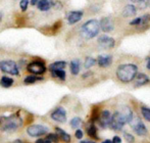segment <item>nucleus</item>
Masks as SVG:
<instances>
[{"instance_id": "obj_40", "label": "nucleus", "mask_w": 150, "mask_h": 143, "mask_svg": "<svg viewBox=\"0 0 150 143\" xmlns=\"http://www.w3.org/2000/svg\"><path fill=\"white\" fill-rule=\"evenodd\" d=\"M132 2H142V1H144V0H131Z\"/></svg>"}, {"instance_id": "obj_9", "label": "nucleus", "mask_w": 150, "mask_h": 143, "mask_svg": "<svg viewBox=\"0 0 150 143\" xmlns=\"http://www.w3.org/2000/svg\"><path fill=\"white\" fill-rule=\"evenodd\" d=\"M51 119L53 121L57 122V123H65L67 119V110L63 108L62 106H57L53 111L51 113L50 115Z\"/></svg>"}, {"instance_id": "obj_8", "label": "nucleus", "mask_w": 150, "mask_h": 143, "mask_svg": "<svg viewBox=\"0 0 150 143\" xmlns=\"http://www.w3.org/2000/svg\"><path fill=\"white\" fill-rule=\"evenodd\" d=\"M126 125V122L122 119V117L120 115V113H119V110L115 111L112 115V118H111V122H110V126L109 128L115 131H120V130L124 128V126Z\"/></svg>"}, {"instance_id": "obj_11", "label": "nucleus", "mask_w": 150, "mask_h": 143, "mask_svg": "<svg viewBox=\"0 0 150 143\" xmlns=\"http://www.w3.org/2000/svg\"><path fill=\"white\" fill-rule=\"evenodd\" d=\"M98 44L101 48H104V49H111V48L115 47V41L113 38L109 37V36L102 35L98 38Z\"/></svg>"}, {"instance_id": "obj_18", "label": "nucleus", "mask_w": 150, "mask_h": 143, "mask_svg": "<svg viewBox=\"0 0 150 143\" xmlns=\"http://www.w3.org/2000/svg\"><path fill=\"white\" fill-rule=\"evenodd\" d=\"M55 131H56V134H57L58 138H59V140H62L63 142L65 143H69L71 141V137L69 134H67V132L64 131V130L60 129V128L56 127L55 128Z\"/></svg>"}, {"instance_id": "obj_33", "label": "nucleus", "mask_w": 150, "mask_h": 143, "mask_svg": "<svg viewBox=\"0 0 150 143\" xmlns=\"http://www.w3.org/2000/svg\"><path fill=\"white\" fill-rule=\"evenodd\" d=\"M75 136H76V138H77V139H82V138H83V136H84L83 131H82L81 129H77V130H76V132H75Z\"/></svg>"}, {"instance_id": "obj_35", "label": "nucleus", "mask_w": 150, "mask_h": 143, "mask_svg": "<svg viewBox=\"0 0 150 143\" xmlns=\"http://www.w3.org/2000/svg\"><path fill=\"white\" fill-rule=\"evenodd\" d=\"M111 141H112V143H122V139H120V137H119V136H115Z\"/></svg>"}, {"instance_id": "obj_2", "label": "nucleus", "mask_w": 150, "mask_h": 143, "mask_svg": "<svg viewBox=\"0 0 150 143\" xmlns=\"http://www.w3.org/2000/svg\"><path fill=\"white\" fill-rule=\"evenodd\" d=\"M23 125V120L18 115H12L10 117L4 118L0 123V129L3 132H13L20 129Z\"/></svg>"}, {"instance_id": "obj_28", "label": "nucleus", "mask_w": 150, "mask_h": 143, "mask_svg": "<svg viewBox=\"0 0 150 143\" xmlns=\"http://www.w3.org/2000/svg\"><path fill=\"white\" fill-rule=\"evenodd\" d=\"M141 115H143V118H144L146 121L150 122V108L142 106L141 107Z\"/></svg>"}, {"instance_id": "obj_34", "label": "nucleus", "mask_w": 150, "mask_h": 143, "mask_svg": "<svg viewBox=\"0 0 150 143\" xmlns=\"http://www.w3.org/2000/svg\"><path fill=\"white\" fill-rule=\"evenodd\" d=\"M36 143H51V141L45 137V138H41V139H38Z\"/></svg>"}, {"instance_id": "obj_12", "label": "nucleus", "mask_w": 150, "mask_h": 143, "mask_svg": "<svg viewBox=\"0 0 150 143\" xmlns=\"http://www.w3.org/2000/svg\"><path fill=\"white\" fill-rule=\"evenodd\" d=\"M99 27L104 33H109L115 29V23H113L112 18L106 16V18H101V21L99 22Z\"/></svg>"}, {"instance_id": "obj_6", "label": "nucleus", "mask_w": 150, "mask_h": 143, "mask_svg": "<svg viewBox=\"0 0 150 143\" xmlns=\"http://www.w3.org/2000/svg\"><path fill=\"white\" fill-rule=\"evenodd\" d=\"M130 125L132 127V129L134 130V132L139 136H145L147 135V128L144 125L142 121H141L139 118H133L132 121L130 122Z\"/></svg>"}, {"instance_id": "obj_41", "label": "nucleus", "mask_w": 150, "mask_h": 143, "mask_svg": "<svg viewBox=\"0 0 150 143\" xmlns=\"http://www.w3.org/2000/svg\"><path fill=\"white\" fill-rule=\"evenodd\" d=\"M1 20H2V14H1V12H0V22H1Z\"/></svg>"}, {"instance_id": "obj_3", "label": "nucleus", "mask_w": 150, "mask_h": 143, "mask_svg": "<svg viewBox=\"0 0 150 143\" xmlns=\"http://www.w3.org/2000/svg\"><path fill=\"white\" fill-rule=\"evenodd\" d=\"M99 22L97 20H89L82 26L81 35L85 39H92L99 33Z\"/></svg>"}, {"instance_id": "obj_37", "label": "nucleus", "mask_w": 150, "mask_h": 143, "mask_svg": "<svg viewBox=\"0 0 150 143\" xmlns=\"http://www.w3.org/2000/svg\"><path fill=\"white\" fill-rule=\"evenodd\" d=\"M38 2H39V0H31V4H32V5H37Z\"/></svg>"}, {"instance_id": "obj_14", "label": "nucleus", "mask_w": 150, "mask_h": 143, "mask_svg": "<svg viewBox=\"0 0 150 143\" xmlns=\"http://www.w3.org/2000/svg\"><path fill=\"white\" fill-rule=\"evenodd\" d=\"M96 62L100 68H107L112 64V56L108 55V54H104V55H99L97 58Z\"/></svg>"}, {"instance_id": "obj_16", "label": "nucleus", "mask_w": 150, "mask_h": 143, "mask_svg": "<svg viewBox=\"0 0 150 143\" xmlns=\"http://www.w3.org/2000/svg\"><path fill=\"white\" fill-rule=\"evenodd\" d=\"M135 87H141L143 85H146L149 83V78L147 75L142 73L137 74V76L135 77Z\"/></svg>"}, {"instance_id": "obj_19", "label": "nucleus", "mask_w": 150, "mask_h": 143, "mask_svg": "<svg viewBox=\"0 0 150 143\" xmlns=\"http://www.w3.org/2000/svg\"><path fill=\"white\" fill-rule=\"evenodd\" d=\"M137 13V9L134 5L129 4V5L125 6L124 10H122V16L125 18H130V16H135Z\"/></svg>"}, {"instance_id": "obj_29", "label": "nucleus", "mask_w": 150, "mask_h": 143, "mask_svg": "<svg viewBox=\"0 0 150 143\" xmlns=\"http://www.w3.org/2000/svg\"><path fill=\"white\" fill-rule=\"evenodd\" d=\"M47 139H49L50 141H51V143H58L59 142V138H58L57 134L56 133H50L47 135Z\"/></svg>"}, {"instance_id": "obj_39", "label": "nucleus", "mask_w": 150, "mask_h": 143, "mask_svg": "<svg viewBox=\"0 0 150 143\" xmlns=\"http://www.w3.org/2000/svg\"><path fill=\"white\" fill-rule=\"evenodd\" d=\"M102 143H112V141H111V140H109V139H106V140H104Z\"/></svg>"}, {"instance_id": "obj_20", "label": "nucleus", "mask_w": 150, "mask_h": 143, "mask_svg": "<svg viewBox=\"0 0 150 143\" xmlns=\"http://www.w3.org/2000/svg\"><path fill=\"white\" fill-rule=\"evenodd\" d=\"M69 69H71V73L73 74L74 76H77L78 74L80 73V70H81V64H80L79 59H74L71 62V64H69Z\"/></svg>"}, {"instance_id": "obj_27", "label": "nucleus", "mask_w": 150, "mask_h": 143, "mask_svg": "<svg viewBox=\"0 0 150 143\" xmlns=\"http://www.w3.org/2000/svg\"><path fill=\"white\" fill-rule=\"evenodd\" d=\"M95 64H96V59L95 58L91 57V56H87L85 59V62H84V66H85L86 69H89L94 66Z\"/></svg>"}, {"instance_id": "obj_17", "label": "nucleus", "mask_w": 150, "mask_h": 143, "mask_svg": "<svg viewBox=\"0 0 150 143\" xmlns=\"http://www.w3.org/2000/svg\"><path fill=\"white\" fill-rule=\"evenodd\" d=\"M53 0H39V2L37 3L38 9L41 11H47L53 6Z\"/></svg>"}, {"instance_id": "obj_15", "label": "nucleus", "mask_w": 150, "mask_h": 143, "mask_svg": "<svg viewBox=\"0 0 150 143\" xmlns=\"http://www.w3.org/2000/svg\"><path fill=\"white\" fill-rule=\"evenodd\" d=\"M119 113H120V115L122 117V119L125 120V122L127 123H130L131 121H132V119L134 118V115H133V111L132 109H131V107L125 105L122 106V108H120V110H119Z\"/></svg>"}, {"instance_id": "obj_4", "label": "nucleus", "mask_w": 150, "mask_h": 143, "mask_svg": "<svg viewBox=\"0 0 150 143\" xmlns=\"http://www.w3.org/2000/svg\"><path fill=\"white\" fill-rule=\"evenodd\" d=\"M0 70L6 74H9V75H13V76L20 75L18 67L16 64V62H14L13 60H2L0 62Z\"/></svg>"}, {"instance_id": "obj_5", "label": "nucleus", "mask_w": 150, "mask_h": 143, "mask_svg": "<svg viewBox=\"0 0 150 143\" xmlns=\"http://www.w3.org/2000/svg\"><path fill=\"white\" fill-rule=\"evenodd\" d=\"M27 71H28L29 73H31L32 75L41 76V75H43V74H45L46 66L41 60H35V62H32L28 64Z\"/></svg>"}, {"instance_id": "obj_23", "label": "nucleus", "mask_w": 150, "mask_h": 143, "mask_svg": "<svg viewBox=\"0 0 150 143\" xmlns=\"http://www.w3.org/2000/svg\"><path fill=\"white\" fill-rule=\"evenodd\" d=\"M42 80H43V78H41V77H38V76H35V75H30V76H28V77L25 78L24 83L25 84H34L38 81H42Z\"/></svg>"}, {"instance_id": "obj_7", "label": "nucleus", "mask_w": 150, "mask_h": 143, "mask_svg": "<svg viewBox=\"0 0 150 143\" xmlns=\"http://www.w3.org/2000/svg\"><path fill=\"white\" fill-rule=\"evenodd\" d=\"M48 128L43 125H31L27 129V133L31 137H41L48 133Z\"/></svg>"}, {"instance_id": "obj_32", "label": "nucleus", "mask_w": 150, "mask_h": 143, "mask_svg": "<svg viewBox=\"0 0 150 143\" xmlns=\"http://www.w3.org/2000/svg\"><path fill=\"white\" fill-rule=\"evenodd\" d=\"M28 5H29V0H21L20 6L22 11H26L27 8H28Z\"/></svg>"}, {"instance_id": "obj_1", "label": "nucleus", "mask_w": 150, "mask_h": 143, "mask_svg": "<svg viewBox=\"0 0 150 143\" xmlns=\"http://www.w3.org/2000/svg\"><path fill=\"white\" fill-rule=\"evenodd\" d=\"M138 74V67L134 64H120L117 70V77L122 83H130Z\"/></svg>"}, {"instance_id": "obj_31", "label": "nucleus", "mask_w": 150, "mask_h": 143, "mask_svg": "<svg viewBox=\"0 0 150 143\" xmlns=\"http://www.w3.org/2000/svg\"><path fill=\"white\" fill-rule=\"evenodd\" d=\"M124 137H125V139H126L127 142H129V143H134L135 142V137L132 135V134L124 133Z\"/></svg>"}, {"instance_id": "obj_22", "label": "nucleus", "mask_w": 150, "mask_h": 143, "mask_svg": "<svg viewBox=\"0 0 150 143\" xmlns=\"http://www.w3.org/2000/svg\"><path fill=\"white\" fill-rule=\"evenodd\" d=\"M12 84H13V79H11V78H9V77L4 76V77H2L1 79H0V85L4 88L10 87V86H12Z\"/></svg>"}, {"instance_id": "obj_21", "label": "nucleus", "mask_w": 150, "mask_h": 143, "mask_svg": "<svg viewBox=\"0 0 150 143\" xmlns=\"http://www.w3.org/2000/svg\"><path fill=\"white\" fill-rule=\"evenodd\" d=\"M67 67V62H55L53 64H51L49 66V70L50 72H53V71H58V70H64V68Z\"/></svg>"}, {"instance_id": "obj_38", "label": "nucleus", "mask_w": 150, "mask_h": 143, "mask_svg": "<svg viewBox=\"0 0 150 143\" xmlns=\"http://www.w3.org/2000/svg\"><path fill=\"white\" fill-rule=\"evenodd\" d=\"M80 143H96L95 141H91V140H84V141H81Z\"/></svg>"}, {"instance_id": "obj_42", "label": "nucleus", "mask_w": 150, "mask_h": 143, "mask_svg": "<svg viewBox=\"0 0 150 143\" xmlns=\"http://www.w3.org/2000/svg\"><path fill=\"white\" fill-rule=\"evenodd\" d=\"M149 4H150V0H149Z\"/></svg>"}, {"instance_id": "obj_26", "label": "nucleus", "mask_w": 150, "mask_h": 143, "mask_svg": "<svg viewBox=\"0 0 150 143\" xmlns=\"http://www.w3.org/2000/svg\"><path fill=\"white\" fill-rule=\"evenodd\" d=\"M69 125H71V127L73 128V129H78V128L82 125V119H81V118H79V117L74 118V119H71Z\"/></svg>"}, {"instance_id": "obj_10", "label": "nucleus", "mask_w": 150, "mask_h": 143, "mask_svg": "<svg viewBox=\"0 0 150 143\" xmlns=\"http://www.w3.org/2000/svg\"><path fill=\"white\" fill-rule=\"evenodd\" d=\"M111 118H112V115H111L110 111L103 110L98 118V123H99V125H100V127L103 128V129L109 128L110 122H111Z\"/></svg>"}, {"instance_id": "obj_36", "label": "nucleus", "mask_w": 150, "mask_h": 143, "mask_svg": "<svg viewBox=\"0 0 150 143\" xmlns=\"http://www.w3.org/2000/svg\"><path fill=\"white\" fill-rule=\"evenodd\" d=\"M146 68L150 71V57L146 58Z\"/></svg>"}, {"instance_id": "obj_13", "label": "nucleus", "mask_w": 150, "mask_h": 143, "mask_svg": "<svg viewBox=\"0 0 150 143\" xmlns=\"http://www.w3.org/2000/svg\"><path fill=\"white\" fill-rule=\"evenodd\" d=\"M82 18H83V11H81V10H74V11L69 12L67 16V22H69V25H74L76 23L80 22Z\"/></svg>"}, {"instance_id": "obj_25", "label": "nucleus", "mask_w": 150, "mask_h": 143, "mask_svg": "<svg viewBox=\"0 0 150 143\" xmlns=\"http://www.w3.org/2000/svg\"><path fill=\"white\" fill-rule=\"evenodd\" d=\"M51 75H52V77L57 78V79L61 80V81H64V80H65V77H67V74H65L64 70L53 71V72H51Z\"/></svg>"}, {"instance_id": "obj_24", "label": "nucleus", "mask_w": 150, "mask_h": 143, "mask_svg": "<svg viewBox=\"0 0 150 143\" xmlns=\"http://www.w3.org/2000/svg\"><path fill=\"white\" fill-rule=\"evenodd\" d=\"M87 133L91 138H93V139H98L97 129H96V127H95V125H93V124H91L89 126V128H88V130H87Z\"/></svg>"}, {"instance_id": "obj_30", "label": "nucleus", "mask_w": 150, "mask_h": 143, "mask_svg": "<svg viewBox=\"0 0 150 143\" xmlns=\"http://www.w3.org/2000/svg\"><path fill=\"white\" fill-rule=\"evenodd\" d=\"M130 25L131 26H142V18H141V16L132 20L130 22Z\"/></svg>"}]
</instances>
